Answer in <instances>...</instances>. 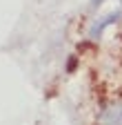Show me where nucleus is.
Instances as JSON below:
<instances>
[{
	"instance_id": "obj_1",
	"label": "nucleus",
	"mask_w": 122,
	"mask_h": 125,
	"mask_svg": "<svg viewBox=\"0 0 122 125\" xmlns=\"http://www.w3.org/2000/svg\"><path fill=\"white\" fill-rule=\"evenodd\" d=\"M100 121L104 125H122V103H113L102 112Z\"/></svg>"
}]
</instances>
